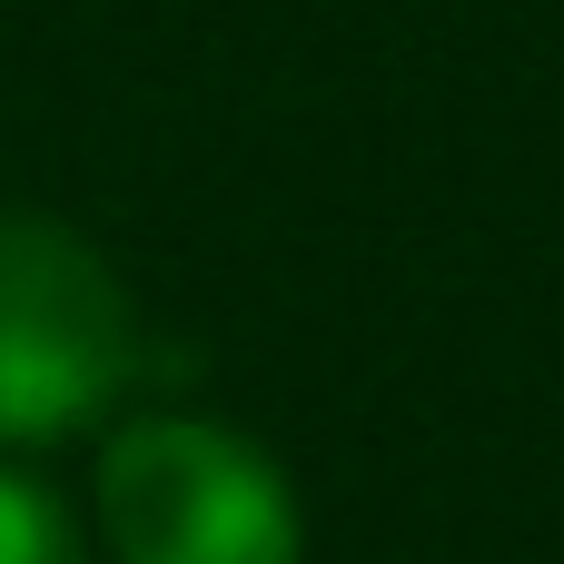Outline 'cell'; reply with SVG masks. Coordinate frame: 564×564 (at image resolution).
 <instances>
[{"label":"cell","mask_w":564,"mask_h":564,"mask_svg":"<svg viewBox=\"0 0 564 564\" xmlns=\"http://www.w3.org/2000/svg\"><path fill=\"white\" fill-rule=\"evenodd\" d=\"M99 535L119 564H297L307 516L268 446L218 416H129L99 446Z\"/></svg>","instance_id":"1"},{"label":"cell","mask_w":564,"mask_h":564,"mask_svg":"<svg viewBox=\"0 0 564 564\" xmlns=\"http://www.w3.org/2000/svg\"><path fill=\"white\" fill-rule=\"evenodd\" d=\"M139 377V307L109 258L30 208H0V446L99 426Z\"/></svg>","instance_id":"2"},{"label":"cell","mask_w":564,"mask_h":564,"mask_svg":"<svg viewBox=\"0 0 564 564\" xmlns=\"http://www.w3.org/2000/svg\"><path fill=\"white\" fill-rule=\"evenodd\" d=\"M0 564H89L69 506L40 476H10V466H0Z\"/></svg>","instance_id":"3"}]
</instances>
